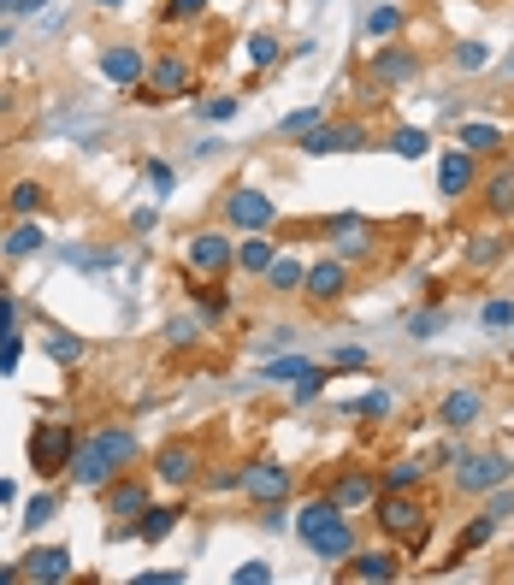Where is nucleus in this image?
<instances>
[{
	"instance_id": "f257e3e1",
	"label": "nucleus",
	"mask_w": 514,
	"mask_h": 585,
	"mask_svg": "<svg viewBox=\"0 0 514 585\" xmlns=\"http://www.w3.org/2000/svg\"><path fill=\"white\" fill-rule=\"evenodd\" d=\"M373 509H379V532L385 538L408 544V550H426V538H432V503H426V491H379Z\"/></svg>"
},
{
	"instance_id": "f03ea898",
	"label": "nucleus",
	"mask_w": 514,
	"mask_h": 585,
	"mask_svg": "<svg viewBox=\"0 0 514 585\" xmlns=\"http://www.w3.org/2000/svg\"><path fill=\"white\" fill-rule=\"evenodd\" d=\"M77 438H83V432H77L71 420H36V432H30V444H24V455H30V473H36L42 485L65 479Z\"/></svg>"
},
{
	"instance_id": "7ed1b4c3",
	"label": "nucleus",
	"mask_w": 514,
	"mask_h": 585,
	"mask_svg": "<svg viewBox=\"0 0 514 585\" xmlns=\"http://www.w3.org/2000/svg\"><path fill=\"white\" fill-rule=\"evenodd\" d=\"M420 71H426V54H420V48H408V42H379L373 60H367V95L385 101L402 83H414Z\"/></svg>"
},
{
	"instance_id": "20e7f679",
	"label": "nucleus",
	"mask_w": 514,
	"mask_h": 585,
	"mask_svg": "<svg viewBox=\"0 0 514 585\" xmlns=\"http://www.w3.org/2000/svg\"><path fill=\"white\" fill-rule=\"evenodd\" d=\"M190 89H195L190 60H184L178 48H166V54L148 60V77H142L136 89H125V95L130 101H142V107H160V101H178V95H190Z\"/></svg>"
},
{
	"instance_id": "39448f33",
	"label": "nucleus",
	"mask_w": 514,
	"mask_h": 585,
	"mask_svg": "<svg viewBox=\"0 0 514 585\" xmlns=\"http://www.w3.org/2000/svg\"><path fill=\"white\" fill-rule=\"evenodd\" d=\"M296 491V473L278 461V455H255L243 473H237V497H249L255 509H272V503H290Z\"/></svg>"
},
{
	"instance_id": "423d86ee",
	"label": "nucleus",
	"mask_w": 514,
	"mask_h": 585,
	"mask_svg": "<svg viewBox=\"0 0 514 585\" xmlns=\"http://www.w3.org/2000/svg\"><path fill=\"white\" fill-rule=\"evenodd\" d=\"M509 479H514V461L503 450L455 455V491H461V497H485V491H497V485H509Z\"/></svg>"
},
{
	"instance_id": "0eeeda50",
	"label": "nucleus",
	"mask_w": 514,
	"mask_h": 585,
	"mask_svg": "<svg viewBox=\"0 0 514 585\" xmlns=\"http://www.w3.org/2000/svg\"><path fill=\"white\" fill-rule=\"evenodd\" d=\"M148 473H154V485H166V491H190L195 479H201V444H190V438L160 444Z\"/></svg>"
},
{
	"instance_id": "6e6552de",
	"label": "nucleus",
	"mask_w": 514,
	"mask_h": 585,
	"mask_svg": "<svg viewBox=\"0 0 514 585\" xmlns=\"http://www.w3.org/2000/svg\"><path fill=\"white\" fill-rule=\"evenodd\" d=\"M225 225L231 231H272L278 225V201L255 184H237V190H225Z\"/></svg>"
},
{
	"instance_id": "1a4fd4ad",
	"label": "nucleus",
	"mask_w": 514,
	"mask_h": 585,
	"mask_svg": "<svg viewBox=\"0 0 514 585\" xmlns=\"http://www.w3.org/2000/svg\"><path fill=\"white\" fill-rule=\"evenodd\" d=\"M231 255H237V243H231V231H195L190 243H184V272L195 278H225L231 272Z\"/></svg>"
},
{
	"instance_id": "9d476101",
	"label": "nucleus",
	"mask_w": 514,
	"mask_h": 585,
	"mask_svg": "<svg viewBox=\"0 0 514 585\" xmlns=\"http://www.w3.org/2000/svg\"><path fill=\"white\" fill-rule=\"evenodd\" d=\"M367 142H373V136H367L361 119H343V125H325V119H320L314 130H302V136H296V148H302L308 160H320V154H361Z\"/></svg>"
},
{
	"instance_id": "9b49d317",
	"label": "nucleus",
	"mask_w": 514,
	"mask_h": 585,
	"mask_svg": "<svg viewBox=\"0 0 514 585\" xmlns=\"http://www.w3.org/2000/svg\"><path fill=\"white\" fill-rule=\"evenodd\" d=\"M154 503V485H148V473L142 467H125V473H113V485L101 491V509L113 520H130V515H142Z\"/></svg>"
},
{
	"instance_id": "f8f14e48",
	"label": "nucleus",
	"mask_w": 514,
	"mask_h": 585,
	"mask_svg": "<svg viewBox=\"0 0 514 585\" xmlns=\"http://www.w3.org/2000/svg\"><path fill=\"white\" fill-rule=\"evenodd\" d=\"M325 497H331L343 515L373 509V497H379V473H373V467H337V473L325 479Z\"/></svg>"
},
{
	"instance_id": "ddd939ff",
	"label": "nucleus",
	"mask_w": 514,
	"mask_h": 585,
	"mask_svg": "<svg viewBox=\"0 0 514 585\" xmlns=\"http://www.w3.org/2000/svg\"><path fill=\"white\" fill-rule=\"evenodd\" d=\"M302 296H308L314 308H331L337 296H349V260H337V255L314 260V266L302 272Z\"/></svg>"
},
{
	"instance_id": "4468645a",
	"label": "nucleus",
	"mask_w": 514,
	"mask_h": 585,
	"mask_svg": "<svg viewBox=\"0 0 514 585\" xmlns=\"http://www.w3.org/2000/svg\"><path fill=\"white\" fill-rule=\"evenodd\" d=\"M402 574V562H396V550H367V544H355V556H343L337 562V580H355V585H390Z\"/></svg>"
},
{
	"instance_id": "2eb2a0df",
	"label": "nucleus",
	"mask_w": 514,
	"mask_h": 585,
	"mask_svg": "<svg viewBox=\"0 0 514 585\" xmlns=\"http://www.w3.org/2000/svg\"><path fill=\"white\" fill-rule=\"evenodd\" d=\"M113 473H119V467H113L107 455L95 450V438H77V450H71V467H65V479H71L77 491H95V497H101V491L113 485Z\"/></svg>"
},
{
	"instance_id": "dca6fc26",
	"label": "nucleus",
	"mask_w": 514,
	"mask_h": 585,
	"mask_svg": "<svg viewBox=\"0 0 514 585\" xmlns=\"http://www.w3.org/2000/svg\"><path fill=\"white\" fill-rule=\"evenodd\" d=\"M95 65H101V77L119 83V89H136V83L148 77V54H142V42H107Z\"/></svg>"
},
{
	"instance_id": "f3484780",
	"label": "nucleus",
	"mask_w": 514,
	"mask_h": 585,
	"mask_svg": "<svg viewBox=\"0 0 514 585\" xmlns=\"http://www.w3.org/2000/svg\"><path fill=\"white\" fill-rule=\"evenodd\" d=\"M18 574L30 585H65L71 580V550L65 544H36V550L18 556Z\"/></svg>"
},
{
	"instance_id": "a211bd4d",
	"label": "nucleus",
	"mask_w": 514,
	"mask_h": 585,
	"mask_svg": "<svg viewBox=\"0 0 514 585\" xmlns=\"http://www.w3.org/2000/svg\"><path fill=\"white\" fill-rule=\"evenodd\" d=\"M479 184V154H467V148H450L444 160H438V195L444 201H461V195Z\"/></svg>"
},
{
	"instance_id": "6ab92c4d",
	"label": "nucleus",
	"mask_w": 514,
	"mask_h": 585,
	"mask_svg": "<svg viewBox=\"0 0 514 585\" xmlns=\"http://www.w3.org/2000/svg\"><path fill=\"white\" fill-rule=\"evenodd\" d=\"M355 544H361V532H355V520H349V515H337L331 526H320V532L308 538V550L320 556L325 568H337L343 556H355Z\"/></svg>"
},
{
	"instance_id": "aec40b11",
	"label": "nucleus",
	"mask_w": 514,
	"mask_h": 585,
	"mask_svg": "<svg viewBox=\"0 0 514 585\" xmlns=\"http://www.w3.org/2000/svg\"><path fill=\"white\" fill-rule=\"evenodd\" d=\"M89 438H95V450L107 455V461H113L119 473H125V467H136V461H142V438H136L130 426H95Z\"/></svg>"
},
{
	"instance_id": "412c9836",
	"label": "nucleus",
	"mask_w": 514,
	"mask_h": 585,
	"mask_svg": "<svg viewBox=\"0 0 514 585\" xmlns=\"http://www.w3.org/2000/svg\"><path fill=\"white\" fill-rule=\"evenodd\" d=\"M0 207H6L12 219H36V213H48V184H42V178H12L6 195H0Z\"/></svg>"
},
{
	"instance_id": "4be33fe9",
	"label": "nucleus",
	"mask_w": 514,
	"mask_h": 585,
	"mask_svg": "<svg viewBox=\"0 0 514 585\" xmlns=\"http://www.w3.org/2000/svg\"><path fill=\"white\" fill-rule=\"evenodd\" d=\"M278 255V243H272V231H243V243H237V255H231V272H243V278H260L266 266Z\"/></svg>"
},
{
	"instance_id": "5701e85b",
	"label": "nucleus",
	"mask_w": 514,
	"mask_h": 585,
	"mask_svg": "<svg viewBox=\"0 0 514 585\" xmlns=\"http://www.w3.org/2000/svg\"><path fill=\"white\" fill-rule=\"evenodd\" d=\"M438 420H444L450 432H467V426H479V420H485V396H479V390H450V396L438 402Z\"/></svg>"
},
{
	"instance_id": "b1692460",
	"label": "nucleus",
	"mask_w": 514,
	"mask_h": 585,
	"mask_svg": "<svg viewBox=\"0 0 514 585\" xmlns=\"http://www.w3.org/2000/svg\"><path fill=\"white\" fill-rule=\"evenodd\" d=\"M178 515H184V509H172V503H148V509L125 526V532H130V538H142V544H160V538H172Z\"/></svg>"
},
{
	"instance_id": "393cba45",
	"label": "nucleus",
	"mask_w": 514,
	"mask_h": 585,
	"mask_svg": "<svg viewBox=\"0 0 514 585\" xmlns=\"http://www.w3.org/2000/svg\"><path fill=\"white\" fill-rule=\"evenodd\" d=\"M455 136H461V148H467V154H479V160H485V154H503V148H509V130L491 125V119H467V125L455 130Z\"/></svg>"
},
{
	"instance_id": "a878e982",
	"label": "nucleus",
	"mask_w": 514,
	"mask_h": 585,
	"mask_svg": "<svg viewBox=\"0 0 514 585\" xmlns=\"http://www.w3.org/2000/svg\"><path fill=\"white\" fill-rule=\"evenodd\" d=\"M479 201H485L491 219H514V166L491 172V178H479Z\"/></svg>"
},
{
	"instance_id": "bb28decb",
	"label": "nucleus",
	"mask_w": 514,
	"mask_h": 585,
	"mask_svg": "<svg viewBox=\"0 0 514 585\" xmlns=\"http://www.w3.org/2000/svg\"><path fill=\"white\" fill-rule=\"evenodd\" d=\"M491 532H497V520L491 515H473L461 532H455V544H450V556H444V568H455V562H467L473 550H485L491 544Z\"/></svg>"
},
{
	"instance_id": "cd10ccee",
	"label": "nucleus",
	"mask_w": 514,
	"mask_h": 585,
	"mask_svg": "<svg viewBox=\"0 0 514 585\" xmlns=\"http://www.w3.org/2000/svg\"><path fill=\"white\" fill-rule=\"evenodd\" d=\"M302 272H308V266L296 255H272V266L260 272V284H266L272 296H302Z\"/></svg>"
},
{
	"instance_id": "c85d7f7f",
	"label": "nucleus",
	"mask_w": 514,
	"mask_h": 585,
	"mask_svg": "<svg viewBox=\"0 0 514 585\" xmlns=\"http://www.w3.org/2000/svg\"><path fill=\"white\" fill-rule=\"evenodd\" d=\"M42 243H48V231H42L36 219H18V225L0 237V255H6V260H30L36 249H42Z\"/></svg>"
},
{
	"instance_id": "c756f323",
	"label": "nucleus",
	"mask_w": 514,
	"mask_h": 585,
	"mask_svg": "<svg viewBox=\"0 0 514 585\" xmlns=\"http://www.w3.org/2000/svg\"><path fill=\"white\" fill-rule=\"evenodd\" d=\"M503 255H509V231H479V237H467V266H473V272H491Z\"/></svg>"
},
{
	"instance_id": "7c9ffc66",
	"label": "nucleus",
	"mask_w": 514,
	"mask_h": 585,
	"mask_svg": "<svg viewBox=\"0 0 514 585\" xmlns=\"http://www.w3.org/2000/svg\"><path fill=\"white\" fill-rule=\"evenodd\" d=\"M426 473H432V467H426L420 455H408V461H390L385 473H379V491H420V485H426Z\"/></svg>"
},
{
	"instance_id": "2f4dec72",
	"label": "nucleus",
	"mask_w": 514,
	"mask_h": 585,
	"mask_svg": "<svg viewBox=\"0 0 514 585\" xmlns=\"http://www.w3.org/2000/svg\"><path fill=\"white\" fill-rule=\"evenodd\" d=\"M42 355H48L54 367H77V361L89 355V343H83L77 331H48V337H42Z\"/></svg>"
},
{
	"instance_id": "473e14b6",
	"label": "nucleus",
	"mask_w": 514,
	"mask_h": 585,
	"mask_svg": "<svg viewBox=\"0 0 514 585\" xmlns=\"http://www.w3.org/2000/svg\"><path fill=\"white\" fill-rule=\"evenodd\" d=\"M343 515V509H337V503H331V497H314V503H302V515H296V538H302V544H308V538H314V532H320V526H331V520Z\"/></svg>"
},
{
	"instance_id": "72a5a7b5",
	"label": "nucleus",
	"mask_w": 514,
	"mask_h": 585,
	"mask_svg": "<svg viewBox=\"0 0 514 585\" xmlns=\"http://www.w3.org/2000/svg\"><path fill=\"white\" fill-rule=\"evenodd\" d=\"M396 36H402V6L379 0V6L367 12V42H396Z\"/></svg>"
},
{
	"instance_id": "f704fd0d",
	"label": "nucleus",
	"mask_w": 514,
	"mask_h": 585,
	"mask_svg": "<svg viewBox=\"0 0 514 585\" xmlns=\"http://www.w3.org/2000/svg\"><path fill=\"white\" fill-rule=\"evenodd\" d=\"M390 408H396V396H390V390H367V396L343 402V414H349V420H390Z\"/></svg>"
},
{
	"instance_id": "c9c22d12",
	"label": "nucleus",
	"mask_w": 514,
	"mask_h": 585,
	"mask_svg": "<svg viewBox=\"0 0 514 585\" xmlns=\"http://www.w3.org/2000/svg\"><path fill=\"white\" fill-rule=\"evenodd\" d=\"M390 148H396L402 160H426V148H432V136H426V130H420V125H396V130H390Z\"/></svg>"
},
{
	"instance_id": "e433bc0d",
	"label": "nucleus",
	"mask_w": 514,
	"mask_h": 585,
	"mask_svg": "<svg viewBox=\"0 0 514 585\" xmlns=\"http://www.w3.org/2000/svg\"><path fill=\"white\" fill-rule=\"evenodd\" d=\"M325 385H331V367H320V361H314L308 373H296V379H290V402H314Z\"/></svg>"
},
{
	"instance_id": "4c0bfd02",
	"label": "nucleus",
	"mask_w": 514,
	"mask_h": 585,
	"mask_svg": "<svg viewBox=\"0 0 514 585\" xmlns=\"http://www.w3.org/2000/svg\"><path fill=\"white\" fill-rule=\"evenodd\" d=\"M60 515V491H42V497H30L24 503V532H42L48 520Z\"/></svg>"
},
{
	"instance_id": "58836bf2",
	"label": "nucleus",
	"mask_w": 514,
	"mask_h": 585,
	"mask_svg": "<svg viewBox=\"0 0 514 585\" xmlns=\"http://www.w3.org/2000/svg\"><path fill=\"white\" fill-rule=\"evenodd\" d=\"M308 367H314L308 355H278V361H266V367H260V379H266V385H290V379H296V373H308Z\"/></svg>"
},
{
	"instance_id": "ea45409f",
	"label": "nucleus",
	"mask_w": 514,
	"mask_h": 585,
	"mask_svg": "<svg viewBox=\"0 0 514 585\" xmlns=\"http://www.w3.org/2000/svg\"><path fill=\"white\" fill-rule=\"evenodd\" d=\"M195 113H201L207 125H225V119H237V113H243V95H213V101H201Z\"/></svg>"
},
{
	"instance_id": "a19ab883",
	"label": "nucleus",
	"mask_w": 514,
	"mask_h": 585,
	"mask_svg": "<svg viewBox=\"0 0 514 585\" xmlns=\"http://www.w3.org/2000/svg\"><path fill=\"white\" fill-rule=\"evenodd\" d=\"M361 367H373V355H367L361 343H343V349H331V373H361Z\"/></svg>"
},
{
	"instance_id": "79ce46f5",
	"label": "nucleus",
	"mask_w": 514,
	"mask_h": 585,
	"mask_svg": "<svg viewBox=\"0 0 514 585\" xmlns=\"http://www.w3.org/2000/svg\"><path fill=\"white\" fill-rule=\"evenodd\" d=\"M190 18H207V0H166L160 6V24H190Z\"/></svg>"
},
{
	"instance_id": "37998d69",
	"label": "nucleus",
	"mask_w": 514,
	"mask_h": 585,
	"mask_svg": "<svg viewBox=\"0 0 514 585\" xmlns=\"http://www.w3.org/2000/svg\"><path fill=\"white\" fill-rule=\"evenodd\" d=\"M278 54H284V48H278V36H272V30H255V36H249V60H255L260 71H266V65H278Z\"/></svg>"
},
{
	"instance_id": "c03bdc74",
	"label": "nucleus",
	"mask_w": 514,
	"mask_h": 585,
	"mask_svg": "<svg viewBox=\"0 0 514 585\" xmlns=\"http://www.w3.org/2000/svg\"><path fill=\"white\" fill-rule=\"evenodd\" d=\"M320 119H325L320 107H296V113H284V119H278V136H302V130H314Z\"/></svg>"
},
{
	"instance_id": "a18cd8bd",
	"label": "nucleus",
	"mask_w": 514,
	"mask_h": 585,
	"mask_svg": "<svg viewBox=\"0 0 514 585\" xmlns=\"http://www.w3.org/2000/svg\"><path fill=\"white\" fill-rule=\"evenodd\" d=\"M438 331H444V314H438V308L408 314V337H438Z\"/></svg>"
},
{
	"instance_id": "49530a36",
	"label": "nucleus",
	"mask_w": 514,
	"mask_h": 585,
	"mask_svg": "<svg viewBox=\"0 0 514 585\" xmlns=\"http://www.w3.org/2000/svg\"><path fill=\"white\" fill-rule=\"evenodd\" d=\"M142 178H148L160 195H172V184H178V172H172L166 160H142Z\"/></svg>"
},
{
	"instance_id": "de8ad7c7",
	"label": "nucleus",
	"mask_w": 514,
	"mask_h": 585,
	"mask_svg": "<svg viewBox=\"0 0 514 585\" xmlns=\"http://www.w3.org/2000/svg\"><path fill=\"white\" fill-rule=\"evenodd\" d=\"M485 60H491V48H485V42H455V65H461V71H479Z\"/></svg>"
},
{
	"instance_id": "09e8293b",
	"label": "nucleus",
	"mask_w": 514,
	"mask_h": 585,
	"mask_svg": "<svg viewBox=\"0 0 514 585\" xmlns=\"http://www.w3.org/2000/svg\"><path fill=\"white\" fill-rule=\"evenodd\" d=\"M479 320H485V331H509V325H514V302H485V314H479Z\"/></svg>"
},
{
	"instance_id": "8fccbe9b",
	"label": "nucleus",
	"mask_w": 514,
	"mask_h": 585,
	"mask_svg": "<svg viewBox=\"0 0 514 585\" xmlns=\"http://www.w3.org/2000/svg\"><path fill=\"white\" fill-rule=\"evenodd\" d=\"M266 580H272L266 562H237V568H231V585H266Z\"/></svg>"
},
{
	"instance_id": "3c124183",
	"label": "nucleus",
	"mask_w": 514,
	"mask_h": 585,
	"mask_svg": "<svg viewBox=\"0 0 514 585\" xmlns=\"http://www.w3.org/2000/svg\"><path fill=\"white\" fill-rule=\"evenodd\" d=\"M237 473H243V467H213V473H201L195 485H207V491H237Z\"/></svg>"
},
{
	"instance_id": "603ef678",
	"label": "nucleus",
	"mask_w": 514,
	"mask_h": 585,
	"mask_svg": "<svg viewBox=\"0 0 514 585\" xmlns=\"http://www.w3.org/2000/svg\"><path fill=\"white\" fill-rule=\"evenodd\" d=\"M184 580H190L184 568H148V574H136L130 585H184Z\"/></svg>"
},
{
	"instance_id": "864d4df0",
	"label": "nucleus",
	"mask_w": 514,
	"mask_h": 585,
	"mask_svg": "<svg viewBox=\"0 0 514 585\" xmlns=\"http://www.w3.org/2000/svg\"><path fill=\"white\" fill-rule=\"evenodd\" d=\"M18 355H24V337H18V331H12V337H0V379L18 367Z\"/></svg>"
},
{
	"instance_id": "5fc2aeb1",
	"label": "nucleus",
	"mask_w": 514,
	"mask_h": 585,
	"mask_svg": "<svg viewBox=\"0 0 514 585\" xmlns=\"http://www.w3.org/2000/svg\"><path fill=\"white\" fill-rule=\"evenodd\" d=\"M201 337V320H172L166 325V343H195Z\"/></svg>"
},
{
	"instance_id": "6e6d98bb",
	"label": "nucleus",
	"mask_w": 514,
	"mask_h": 585,
	"mask_svg": "<svg viewBox=\"0 0 514 585\" xmlns=\"http://www.w3.org/2000/svg\"><path fill=\"white\" fill-rule=\"evenodd\" d=\"M12 331H18V302L0 290V337H12Z\"/></svg>"
},
{
	"instance_id": "4d7b16f0",
	"label": "nucleus",
	"mask_w": 514,
	"mask_h": 585,
	"mask_svg": "<svg viewBox=\"0 0 514 585\" xmlns=\"http://www.w3.org/2000/svg\"><path fill=\"white\" fill-rule=\"evenodd\" d=\"M42 0H0V18H24V12H36Z\"/></svg>"
},
{
	"instance_id": "13d9d810",
	"label": "nucleus",
	"mask_w": 514,
	"mask_h": 585,
	"mask_svg": "<svg viewBox=\"0 0 514 585\" xmlns=\"http://www.w3.org/2000/svg\"><path fill=\"white\" fill-rule=\"evenodd\" d=\"M130 231H154V207H136L130 213Z\"/></svg>"
},
{
	"instance_id": "bf43d9fd",
	"label": "nucleus",
	"mask_w": 514,
	"mask_h": 585,
	"mask_svg": "<svg viewBox=\"0 0 514 585\" xmlns=\"http://www.w3.org/2000/svg\"><path fill=\"white\" fill-rule=\"evenodd\" d=\"M24 580V574H18V562H6V568H0V585H18Z\"/></svg>"
},
{
	"instance_id": "052dcab7",
	"label": "nucleus",
	"mask_w": 514,
	"mask_h": 585,
	"mask_svg": "<svg viewBox=\"0 0 514 585\" xmlns=\"http://www.w3.org/2000/svg\"><path fill=\"white\" fill-rule=\"evenodd\" d=\"M0 503H18V485L12 479H0Z\"/></svg>"
},
{
	"instance_id": "680f3d73",
	"label": "nucleus",
	"mask_w": 514,
	"mask_h": 585,
	"mask_svg": "<svg viewBox=\"0 0 514 585\" xmlns=\"http://www.w3.org/2000/svg\"><path fill=\"white\" fill-rule=\"evenodd\" d=\"M95 6H107V12H119V6H125V0H95Z\"/></svg>"
},
{
	"instance_id": "e2e57ef3",
	"label": "nucleus",
	"mask_w": 514,
	"mask_h": 585,
	"mask_svg": "<svg viewBox=\"0 0 514 585\" xmlns=\"http://www.w3.org/2000/svg\"><path fill=\"white\" fill-rule=\"evenodd\" d=\"M6 42H12V24H0V48H6Z\"/></svg>"
},
{
	"instance_id": "0e129e2a",
	"label": "nucleus",
	"mask_w": 514,
	"mask_h": 585,
	"mask_svg": "<svg viewBox=\"0 0 514 585\" xmlns=\"http://www.w3.org/2000/svg\"><path fill=\"white\" fill-rule=\"evenodd\" d=\"M509 331H514V325H509Z\"/></svg>"
},
{
	"instance_id": "69168bd1",
	"label": "nucleus",
	"mask_w": 514,
	"mask_h": 585,
	"mask_svg": "<svg viewBox=\"0 0 514 585\" xmlns=\"http://www.w3.org/2000/svg\"><path fill=\"white\" fill-rule=\"evenodd\" d=\"M509 65H514V60H509Z\"/></svg>"
}]
</instances>
